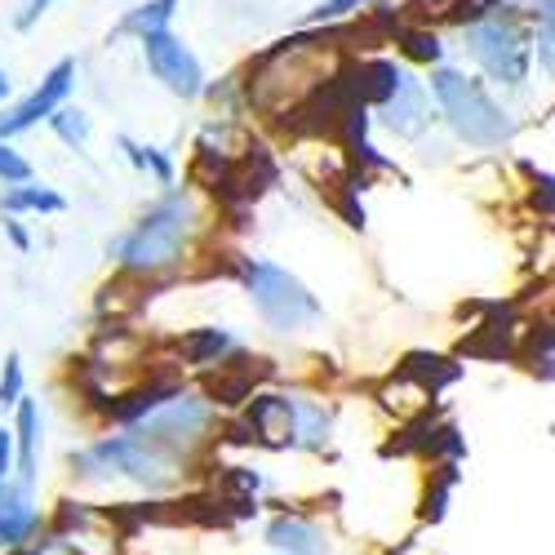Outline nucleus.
<instances>
[{
	"label": "nucleus",
	"mask_w": 555,
	"mask_h": 555,
	"mask_svg": "<svg viewBox=\"0 0 555 555\" xmlns=\"http://www.w3.org/2000/svg\"><path fill=\"white\" fill-rule=\"evenodd\" d=\"M192 218H196V205L192 196H165L156 209H147V218L138 222L129 236L120 241V262L129 271H160V267H173L182 258V245L192 236Z\"/></svg>",
	"instance_id": "nucleus-1"
},
{
	"label": "nucleus",
	"mask_w": 555,
	"mask_h": 555,
	"mask_svg": "<svg viewBox=\"0 0 555 555\" xmlns=\"http://www.w3.org/2000/svg\"><path fill=\"white\" fill-rule=\"evenodd\" d=\"M431 94L440 103V112L449 116L453 133L467 138L472 147H498L506 133H512V120H506V112L485 94L480 80H467L462 72H431Z\"/></svg>",
	"instance_id": "nucleus-2"
},
{
	"label": "nucleus",
	"mask_w": 555,
	"mask_h": 555,
	"mask_svg": "<svg viewBox=\"0 0 555 555\" xmlns=\"http://www.w3.org/2000/svg\"><path fill=\"white\" fill-rule=\"evenodd\" d=\"M245 285H249V298L258 307V315L267 320L271 330H302L320 315V302L307 294V285L298 275H289L285 267L275 262H258L249 258L245 267Z\"/></svg>",
	"instance_id": "nucleus-3"
},
{
	"label": "nucleus",
	"mask_w": 555,
	"mask_h": 555,
	"mask_svg": "<svg viewBox=\"0 0 555 555\" xmlns=\"http://www.w3.org/2000/svg\"><path fill=\"white\" fill-rule=\"evenodd\" d=\"M467 44H472V54L476 63L502 80V85H525L529 76V31L520 27V18L512 14H489V18H476L467 27Z\"/></svg>",
	"instance_id": "nucleus-4"
},
{
	"label": "nucleus",
	"mask_w": 555,
	"mask_h": 555,
	"mask_svg": "<svg viewBox=\"0 0 555 555\" xmlns=\"http://www.w3.org/2000/svg\"><path fill=\"white\" fill-rule=\"evenodd\" d=\"M205 427H209V409L196 400V396H173V400H165L156 413H147L143 423H138V440L143 444H152V449H160V453H169L173 462L182 457V449H192L201 436H205Z\"/></svg>",
	"instance_id": "nucleus-5"
},
{
	"label": "nucleus",
	"mask_w": 555,
	"mask_h": 555,
	"mask_svg": "<svg viewBox=\"0 0 555 555\" xmlns=\"http://www.w3.org/2000/svg\"><path fill=\"white\" fill-rule=\"evenodd\" d=\"M143 54H147L152 76L169 89V94H178V99H196L201 89H205V72H201V63H196V54H192L188 44H182L169 27L143 36Z\"/></svg>",
	"instance_id": "nucleus-6"
},
{
	"label": "nucleus",
	"mask_w": 555,
	"mask_h": 555,
	"mask_svg": "<svg viewBox=\"0 0 555 555\" xmlns=\"http://www.w3.org/2000/svg\"><path fill=\"white\" fill-rule=\"evenodd\" d=\"M72 85H76V63H72V59L54 63V72L44 76L10 116H0V138H14V133H23V129H31L36 120H50V116L63 107V99L72 94Z\"/></svg>",
	"instance_id": "nucleus-7"
},
{
	"label": "nucleus",
	"mask_w": 555,
	"mask_h": 555,
	"mask_svg": "<svg viewBox=\"0 0 555 555\" xmlns=\"http://www.w3.org/2000/svg\"><path fill=\"white\" fill-rule=\"evenodd\" d=\"M383 107H387V125H391V133H400V138H418V133L431 125L427 89H423L418 80H409V76H400L396 94H391Z\"/></svg>",
	"instance_id": "nucleus-8"
},
{
	"label": "nucleus",
	"mask_w": 555,
	"mask_h": 555,
	"mask_svg": "<svg viewBox=\"0 0 555 555\" xmlns=\"http://www.w3.org/2000/svg\"><path fill=\"white\" fill-rule=\"evenodd\" d=\"M267 542L275 551H285V555H320L325 551V533L302 516H275L267 525Z\"/></svg>",
	"instance_id": "nucleus-9"
},
{
	"label": "nucleus",
	"mask_w": 555,
	"mask_h": 555,
	"mask_svg": "<svg viewBox=\"0 0 555 555\" xmlns=\"http://www.w3.org/2000/svg\"><path fill=\"white\" fill-rule=\"evenodd\" d=\"M400 67L396 63H387V59H374V63H360L356 67V80H351V94H356V103L364 107V103H387L391 94H396V85H400Z\"/></svg>",
	"instance_id": "nucleus-10"
},
{
	"label": "nucleus",
	"mask_w": 555,
	"mask_h": 555,
	"mask_svg": "<svg viewBox=\"0 0 555 555\" xmlns=\"http://www.w3.org/2000/svg\"><path fill=\"white\" fill-rule=\"evenodd\" d=\"M267 374H271L267 360H249V369L218 364V374L209 378V396H214L218 404H241V400L249 396V387H254L258 378H267Z\"/></svg>",
	"instance_id": "nucleus-11"
},
{
	"label": "nucleus",
	"mask_w": 555,
	"mask_h": 555,
	"mask_svg": "<svg viewBox=\"0 0 555 555\" xmlns=\"http://www.w3.org/2000/svg\"><path fill=\"white\" fill-rule=\"evenodd\" d=\"M31 525H36V512H31L27 493L5 485L0 489V542H23L31 533Z\"/></svg>",
	"instance_id": "nucleus-12"
},
{
	"label": "nucleus",
	"mask_w": 555,
	"mask_h": 555,
	"mask_svg": "<svg viewBox=\"0 0 555 555\" xmlns=\"http://www.w3.org/2000/svg\"><path fill=\"white\" fill-rule=\"evenodd\" d=\"M289 423H294V444H325V431H330V413L311 404V400H289Z\"/></svg>",
	"instance_id": "nucleus-13"
},
{
	"label": "nucleus",
	"mask_w": 555,
	"mask_h": 555,
	"mask_svg": "<svg viewBox=\"0 0 555 555\" xmlns=\"http://www.w3.org/2000/svg\"><path fill=\"white\" fill-rule=\"evenodd\" d=\"M36 449H40V409L36 400H18V467L23 480H36Z\"/></svg>",
	"instance_id": "nucleus-14"
},
{
	"label": "nucleus",
	"mask_w": 555,
	"mask_h": 555,
	"mask_svg": "<svg viewBox=\"0 0 555 555\" xmlns=\"http://www.w3.org/2000/svg\"><path fill=\"white\" fill-rule=\"evenodd\" d=\"M173 10H178V0H147V5H138L133 14H125L120 31H133L138 40L152 36V31H165L169 18H173Z\"/></svg>",
	"instance_id": "nucleus-15"
},
{
	"label": "nucleus",
	"mask_w": 555,
	"mask_h": 555,
	"mask_svg": "<svg viewBox=\"0 0 555 555\" xmlns=\"http://www.w3.org/2000/svg\"><path fill=\"white\" fill-rule=\"evenodd\" d=\"M227 347H231V338H227L222 330H196V334H188V338L178 343V356L188 360V364H209V360H218Z\"/></svg>",
	"instance_id": "nucleus-16"
},
{
	"label": "nucleus",
	"mask_w": 555,
	"mask_h": 555,
	"mask_svg": "<svg viewBox=\"0 0 555 555\" xmlns=\"http://www.w3.org/2000/svg\"><path fill=\"white\" fill-rule=\"evenodd\" d=\"M5 209H10V214H18V209L59 214V209H67V201H63L59 192H50V188H14V192L5 196Z\"/></svg>",
	"instance_id": "nucleus-17"
},
{
	"label": "nucleus",
	"mask_w": 555,
	"mask_h": 555,
	"mask_svg": "<svg viewBox=\"0 0 555 555\" xmlns=\"http://www.w3.org/2000/svg\"><path fill=\"white\" fill-rule=\"evenodd\" d=\"M120 147L129 152V160H133L138 169L152 173V178L160 182V188H173V165H169V156H160L156 147H138L133 138H120Z\"/></svg>",
	"instance_id": "nucleus-18"
},
{
	"label": "nucleus",
	"mask_w": 555,
	"mask_h": 555,
	"mask_svg": "<svg viewBox=\"0 0 555 555\" xmlns=\"http://www.w3.org/2000/svg\"><path fill=\"white\" fill-rule=\"evenodd\" d=\"M404 374H423L431 387H444L457 378V364H449L444 356H409L404 360Z\"/></svg>",
	"instance_id": "nucleus-19"
},
{
	"label": "nucleus",
	"mask_w": 555,
	"mask_h": 555,
	"mask_svg": "<svg viewBox=\"0 0 555 555\" xmlns=\"http://www.w3.org/2000/svg\"><path fill=\"white\" fill-rule=\"evenodd\" d=\"M50 125H54V133L63 138L67 147H85V138H89V116H85L80 107H76V112H72V107H59V112L50 116Z\"/></svg>",
	"instance_id": "nucleus-20"
},
{
	"label": "nucleus",
	"mask_w": 555,
	"mask_h": 555,
	"mask_svg": "<svg viewBox=\"0 0 555 555\" xmlns=\"http://www.w3.org/2000/svg\"><path fill=\"white\" fill-rule=\"evenodd\" d=\"M400 44L413 63H440V40L431 31H400Z\"/></svg>",
	"instance_id": "nucleus-21"
},
{
	"label": "nucleus",
	"mask_w": 555,
	"mask_h": 555,
	"mask_svg": "<svg viewBox=\"0 0 555 555\" xmlns=\"http://www.w3.org/2000/svg\"><path fill=\"white\" fill-rule=\"evenodd\" d=\"M18 400H23V360L10 356V360H5V374H0V409L18 404Z\"/></svg>",
	"instance_id": "nucleus-22"
},
{
	"label": "nucleus",
	"mask_w": 555,
	"mask_h": 555,
	"mask_svg": "<svg viewBox=\"0 0 555 555\" xmlns=\"http://www.w3.org/2000/svg\"><path fill=\"white\" fill-rule=\"evenodd\" d=\"M0 178L5 182H31V165L5 143V138H0Z\"/></svg>",
	"instance_id": "nucleus-23"
},
{
	"label": "nucleus",
	"mask_w": 555,
	"mask_h": 555,
	"mask_svg": "<svg viewBox=\"0 0 555 555\" xmlns=\"http://www.w3.org/2000/svg\"><path fill=\"white\" fill-rule=\"evenodd\" d=\"M364 5V0H325V5H320L311 18L315 23H334V18H347V14H356Z\"/></svg>",
	"instance_id": "nucleus-24"
},
{
	"label": "nucleus",
	"mask_w": 555,
	"mask_h": 555,
	"mask_svg": "<svg viewBox=\"0 0 555 555\" xmlns=\"http://www.w3.org/2000/svg\"><path fill=\"white\" fill-rule=\"evenodd\" d=\"M10 467H14V436L0 427V485L10 480Z\"/></svg>",
	"instance_id": "nucleus-25"
},
{
	"label": "nucleus",
	"mask_w": 555,
	"mask_h": 555,
	"mask_svg": "<svg viewBox=\"0 0 555 555\" xmlns=\"http://www.w3.org/2000/svg\"><path fill=\"white\" fill-rule=\"evenodd\" d=\"M50 5H54V0H23V14H18L14 23H18L23 31H27V27H31V23H36V18L44 14V10H50Z\"/></svg>",
	"instance_id": "nucleus-26"
},
{
	"label": "nucleus",
	"mask_w": 555,
	"mask_h": 555,
	"mask_svg": "<svg viewBox=\"0 0 555 555\" xmlns=\"http://www.w3.org/2000/svg\"><path fill=\"white\" fill-rule=\"evenodd\" d=\"M5 231H10V241H14L18 249H31V241H27V231H23L18 222H5Z\"/></svg>",
	"instance_id": "nucleus-27"
},
{
	"label": "nucleus",
	"mask_w": 555,
	"mask_h": 555,
	"mask_svg": "<svg viewBox=\"0 0 555 555\" xmlns=\"http://www.w3.org/2000/svg\"><path fill=\"white\" fill-rule=\"evenodd\" d=\"M10 89H14V85H10V72H5V67H0V103H5V99H10Z\"/></svg>",
	"instance_id": "nucleus-28"
},
{
	"label": "nucleus",
	"mask_w": 555,
	"mask_h": 555,
	"mask_svg": "<svg viewBox=\"0 0 555 555\" xmlns=\"http://www.w3.org/2000/svg\"><path fill=\"white\" fill-rule=\"evenodd\" d=\"M18 555H36V551H18Z\"/></svg>",
	"instance_id": "nucleus-29"
}]
</instances>
